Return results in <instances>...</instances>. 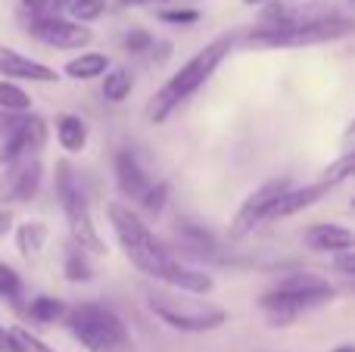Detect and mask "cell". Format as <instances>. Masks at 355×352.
<instances>
[{
	"instance_id": "cell-10",
	"label": "cell",
	"mask_w": 355,
	"mask_h": 352,
	"mask_svg": "<svg viewBox=\"0 0 355 352\" xmlns=\"http://www.w3.org/2000/svg\"><path fill=\"white\" fill-rule=\"evenodd\" d=\"M47 137H50L47 122H44L41 116H35V112H28V116L22 118V125L0 143V162H3V166H16L19 159L37 156L44 150V143H47Z\"/></svg>"
},
{
	"instance_id": "cell-2",
	"label": "cell",
	"mask_w": 355,
	"mask_h": 352,
	"mask_svg": "<svg viewBox=\"0 0 355 352\" xmlns=\"http://www.w3.org/2000/svg\"><path fill=\"white\" fill-rule=\"evenodd\" d=\"M334 297H337V287L327 278L312 272H293L259 297V309L268 315L271 328H290L300 315L334 303Z\"/></svg>"
},
{
	"instance_id": "cell-27",
	"label": "cell",
	"mask_w": 355,
	"mask_h": 352,
	"mask_svg": "<svg viewBox=\"0 0 355 352\" xmlns=\"http://www.w3.org/2000/svg\"><path fill=\"white\" fill-rule=\"evenodd\" d=\"M103 12H106V0H72V3H69V16L81 25L100 19Z\"/></svg>"
},
{
	"instance_id": "cell-36",
	"label": "cell",
	"mask_w": 355,
	"mask_h": 352,
	"mask_svg": "<svg viewBox=\"0 0 355 352\" xmlns=\"http://www.w3.org/2000/svg\"><path fill=\"white\" fill-rule=\"evenodd\" d=\"M6 228H10V212H0V237H3Z\"/></svg>"
},
{
	"instance_id": "cell-15",
	"label": "cell",
	"mask_w": 355,
	"mask_h": 352,
	"mask_svg": "<svg viewBox=\"0 0 355 352\" xmlns=\"http://www.w3.org/2000/svg\"><path fill=\"white\" fill-rule=\"evenodd\" d=\"M331 191H334V187H327L324 181H315V184H302V187H290V191L275 203V209H271L268 222H281V218L300 215V212H306V209H312V206H318Z\"/></svg>"
},
{
	"instance_id": "cell-21",
	"label": "cell",
	"mask_w": 355,
	"mask_h": 352,
	"mask_svg": "<svg viewBox=\"0 0 355 352\" xmlns=\"http://www.w3.org/2000/svg\"><path fill=\"white\" fill-rule=\"evenodd\" d=\"M87 256L91 253L81 249L78 243H72V247L66 249V256H62V274H66V281H72V284H87V281L94 278V265Z\"/></svg>"
},
{
	"instance_id": "cell-39",
	"label": "cell",
	"mask_w": 355,
	"mask_h": 352,
	"mask_svg": "<svg viewBox=\"0 0 355 352\" xmlns=\"http://www.w3.org/2000/svg\"><path fill=\"white\" fill-rule=\"evenodd\" d=\"M352 209H355V197H352Z\"/></svg>"
},
{
	"instance_id": "cell-28",
	"label": "cell",
	"mask_w": 355,
	"mask_h": 352,
	"mask_svg": "<svg viewBox=\"0 0 355 352\" xmlns=\"http://www.w3.org/2000/svg\"><path fill=\"white\" fill-rule=\"evenodd\" d=\"M166 203H168V184L166 181H153V187L147 191V197L141 200V209L156 218V215H162Z\"/></svg>"
},
{
	"instance_id": "cell-3",
	"label": "cell",
	"mask_w": 355,
	"mask_h": 352,
	"mask_svg": "<svg viewBox=\"0 0 355 352\" xmlns=\"http://www.w3.org/2000/svg\"><path fill=\"white\" fill-rule=\"evenodd\" d=\"M106 218H110V228H112V234H116L119 247L128 256V262L141 274H147L150 281H156L162 265L172 259L168 247L150 231V225L144 222L128 203H110L106 206Z\"/></svg>"
},
{
	"instance_id": "cell-29",
	"label": "cell",
	"mask_w": 355,
	"mask_h": 352,
	"mask_svg": "<svg viewBox=\"0 0 355 352\" xmlns=\"http://www.w3.org/2000/svg\"><path fill=\"white\" fill-rule=\"evenodd\" d=\"M122 47L128 53H147V50H153V35L147 28H128V35L122 37Z\"/></svg>"
},
{
	"instance_id": "cell-13",
	"label": "cell",
	"mask_w": 355,
	"mask_h": 352,
	"mask_svg": "<svg viewBox=\"0 0 355 352\" xmlns=\"http://www.w3.org/2000/svg\"><path fill=\"white\" fill-rule=\"evenodd\" d=\"M0 75H3L6 81H16V85H19V81L50 85V81L60 78V75H56L47 62L31 60V56L19 53V50H12V47H0Z\"/></svg>"
},
{
	"instance_id": "cell-4",
	"label": "cell",
	"mask_w": 355,
	"mask_h": 352,
	"mask_svg": "<svg viewBox=\"0 0 355 352\" xmlns=\"http://www.w3.org/2000/svg\"><path fill=\"white\" fill-rule=\"evenodd\" d=\"M147 306L166 328L181 331V334H209L227 324V312L221 306L190 297V293L168 290V287H150Z\"/></svg>"
},
{
	"instance_id": "cell-9",
	"label": "cell",
	"mask_w": 355,
	"mask_h": 352,
	"mask_svg": "<svg viewBox=\"0 0 355 352\" xmlns=\"http://www.w3.org/2000/svg\"><path fill=\"white\" fill-rule=\"evenodd\" d=\"M28 35L35 41H41L44 47H53V50H85L94 41V31L87 25L66 16H53V12L41 19H31Z\"/></svg>"
},
{
	"instance_id": "cell-8",
	"label": "cell",
	"mask_w": 355,
	"mask_h": 352,
	"mask_svg": "<svg viewBox=\"0 0 355 352\" xmlns=\"http://www.w3.org/2000/svg\"><path fill=\"white\" fill-rule=\"evenodd\" d=\"M290 191V178H271L265 181V184H259L256 191L250 193V197L240 203L237 215H234L231 228H227V234L234 237V240H240V237L252 234V228H259L262 222H268L271 209H275V203L284 197V193Z\"/></svg>"
},
{
	"instance_id": "cell-11",
	"label": "cell",
	"mask_w": 355,
	"mask_h": 352,
	"mask_svg": "<svg viewBox=\"0 0 355 352\" xmlns=\"http://www.w3.org/2000/svg\"><path fill=\"white\" fill-rule=\"evenodd\" d=\"M156 284L168 287V290H178V293H190V297H209L215 290V281L209 272L202 268H193L187 262H181L178 256L162 265V272L156 274Z\"/></svg>"
},
{
	"instance_id": "cell-32",
	"label": "cell",
	"mask_w": 355,
	"mask_h": 352,
	"mask_svg": "<svg viewBox=\"0 0 355 352\" xmlns=\"http://www.w3.org/2000/svg\"><path fill=\"white\" fill-rule=\"evenodd\" d=\"M50 6H53V0H22V10L28 12L31 19L50 16Z\"/></svg>"
},
{
	"instance_id": "cell-18",
	"label": "cell",
	"mask_w": 355,
	"mask_h": 352,
	"mask_svg": "<svg viewBox=\"0 0 355 352\" xmlns=\"http://www.w3.org/2000/svg\"><path fill=\"white\" fill-rule=\"evenodd\" d=\"M110 56L106 53H97V50H87V53H78L75 60L66 62V78L72 81H94V78H103L110 72Z\"/></svg>"
},
{
	"instance_id": "cell-33",
	"label": "cell",
	"mask_w": 355,
	"mask_h": 352,
	"mask_svg": "<svg viewBox=\"0 0 355 352\" xmlns=\"http://www.w3.org/2000/svg\"><path fill=\"white\" fill-rule=\"evenodd\" d=\"M337 268H340L343 274H352V278H355V249H352V253H343V256H340V259H337Z\"/></svg>"
},
{
	"instance_id": "cell-38",
	"label": "cell",
	"mask_w": 355,
	"mask_h": 352,
	"mask_svg": "<svg viewBox=\"0 0 355 352\" xmlns=\"http://www.w3.org/2000/svg\"><path fill=\"white\" fill-rule=\"evenodd\" d=\"M246 6H262V3H271V0H243Z\"/></svg>"
},
{
	"instance_id": "cell-26",
	"label": "cell",
	"mask_w": 355,
	"mask_h": 352,
	"mask_svg": "<svg viewBox=\"0 0 355 352\" xmlns=\"http://www.w3.org/2000/svg\"><path fill=\"white\" fill-rule=\"evenodd\" d=\"M19 297H22V278L10 262H0V299L12 306Z\"/></svg>"
},
{
	"instance_id": "cell-6",
	"label": "cell",
	"mask_w": 355,
	"mask_h": 352,
	"mask_svg": "<svg viewBox=\"0 0 355 352\" xmlns=\"http://www.w3.org/2000/svg\"><path fill=\"white\" fill-rule=\"evenodd\" d=\"M53 184H56V200H60V209L69 222V231H72V243H78L81 249H87L91 256H103L106 243L100 237L97 225H94L91 215V203H87V193L81 187L75 168L69 166L66 159H60L53 166Z\"/></svg>"
},
{
	"instance_id": "cell-30",
	"label": "cell",
	"mask_w": 355,
	"mask_h": 352,
	"mask_svg": "<svg viewBox=\"0 0 355 352\" xmlns=\"http://www.w3.org/2000/svg\"><path fill=\"white\" fill-rule=\"evenodd\" d=\"M10 331H12V340H16L19 352H56V349H50L41 337L31 334V331H25V328H10Z\"/></svg>"
},
{
	"instance_id": "cell-20",
	"label": "cell",
	"mask_w": 355,
	"mask_h": 352,
	"mask_svg": "<svg viewBox=\"0 0 355 352\" xmlns=\"http://www.w3.org/2000/svg\"><path fill=\"white\" fill-rule=\"evenodd\" d=\"M47 237H50V231H47V225L44 222H22L16 228V249L22 256H37L44 247H47Z\"/></svg>"
},
{
	"instance_id": "cell-14",
	"label": "cell",
	"mask_w": 355,
	"mask_h": 352,
	"mask_svg": "<svg viewBox=\"0 0 355 352\" xmlns=\"http://www.w3.org/2000/svg\"><path fill=\"white\" fill-rule=\"evenodd\" d=\"M309 249L315 253H352L355 249V231L346 228V225H337V222H318L312 228H306L302 234Z\"/></svg>"
},
{
	"instance_id": "cell-40",
	"label": "cell",
	"mask_w": 355,
	"mask_h": 352,
	"mask_svg": "<svg viewBox=\"0 0 355 352\" xmlns=\"http://www.w3.org/2000/svg\"><path fill=\"white\" fill-rule=\"evenodd\" d=\"M62 3H72V0H62Z\"/></svg>"
},
{
	"instance_id": "cell-16",
	"label": "cell",
	"mask_w": 355,
	"mask_h": 352,
	"mask_svg": "<svg viewBox=\"0 0 355 352\" xmlns=\"http://www.w3.org/2000/svg\"><path fill=\"white\" fill-rule=\"evenodd\" d=\"M12 175L6 181V200L12 203H28V200L37 197L44 181V166L37 156H28V159H19L16 166H10Z\"/></svg>"
},
{
	"instance_id": "cell-41",
	"label": "cell",
	"mask_w": 355,
	"mask_h": 352,
	"mask_svg": "<svg viewBox=\"0 0 355 352\" xmlns=\"http://www.w3.org/2000/svg\"><path fill=\"white\" fill-rule=\"evenodd\" d=\"M352 3H355V0H352Z\"/></svg>"
},
{
	"instance_id": "cell-37",
	"label": "cell",
	"mask_w": 355,
	"mask_h": 352,
	"mask_svg": "<svg viewBox=\"0 0 355 352\" xmlns=\"http://www.w3.org/2000/svg\"><path fill=\"white\" fill-rule=\"evenodd\" d=\"M334 352H355V343H343V346H337Z\"/></svg>"
},
{
	"instance_id": "cell-19",
	"label": "cell",
	"mask_w": 355,
	"mask_h": 352,
	"mask_svg": "<svg viewBox=\"0 0 355 352\" xmlns=\"http://www.w3.org/2000/svg\"><path fill=\"white\" fill-rule=\"evenodd\" d=\"M69 309L72 306H66L60 297H35L25 312H28V318L35 324H56V322H66Z\"/></svg>"
},
{
	"instance_id": "cell-5",
	"label": "cell",
	"mask_w": 355,
	"mask_h": 352,
	"mask_svg": "<svg viewBox=\"0 0 355 352\" xmlns=\"http://www.w3.org/2000/svg\"><path fill=\"white\" fill-rule=\"evenodd\" d=\"M66 328L87 352H125L131 349L128 324L103 303H78L69 309Z\"/></svg>"
},
{
	"instance_id": "cell-31",
	"label": "cell",
	"mask_w": 355,
	"mask_h": 352,
	"mask_svg": "<svg viewBox=\"0 0 355 352\" xmlns=\"http://www.w3.org/2000/svg\"><path fill=\"white\" fill-rule=\"evenodd\" d=\"M159 19L162 22H172V25H193V22H200V12L196 10H162Z\"/></svg>"
},
{
	"instance_id": "cell-24",
	"label": "cell",
	"mask_w": 355,
	"mask_h": 352,
	"mask_svg": "<svg viewBox=\"0 0 355 352\" xmlns=\"http://www.w3.org/2000/svg\"><path fill=\"white\" fill-rule=\"evenodd\" d=\"M349 178H355V150H346L337 162H331V166L321 172V181H324L327 187H337Z\"/></svg>"
},
{
	"instance_id": "cell-22",
	"label": "cell",
	"mask_w": 355,
	"mask_h": 352,
	"mask_svg": "<svg viewBox=\"0 0 355 352\" xmlns=\"http://www.w3.org/2000/svg\"><path fill=\"white\" fill-rule=\"evenodd\" d=\"M0 112H12V116H28L31 112V94L16 81L0 78Z\"/></svg>"
},
{
	"instance_id": "cell-35",
	"label": "cell",
	"mask_w": 355,
	"mask_h": 352,
	"mask_svg": "<svg viewBox=\"0 0 355 352\" xmlns=\"http://www.w3.org/2000/svg\"><path fill=\"white\" fill-rule=\"evenodd\" d=\"M346 150H355V118L346 125V131H343V153Z\"/></svg>"
},
{
	"instance_id": "cell-34",
	"label": "cell",
	"mask_w": 355,
	"mask_h": 352,
	"mask_svg": "<svg viewBox=\"0 0 355 352\" xmlns=\"http://www.w3.org/2000/svg\"><path fill=\"white\" fill-rule=\"evenodd\" d=\"M0 352H19L16 340H12V331L10 328H0Z\"/></svg>"
},
{
	"instance_id": "cell-25",
	"label": "cell",
	"mask_w": 355,
	"mask_h": 352,
	"mask_svg": "<svg viewBox=\"0 0 355 352\" xmlns=\"http://www.w3.org/2000/svg\"><path fill=\"white\" fill-rule=\"evenodd\" d=\"M181 243L187 249H193L196 256H212L215 253V240L196 225H181Z\"/></svg>"
},
{
	"instance_id": "cell-1",
	"label": "cell",
	"mask_w": 355,
	"mask_h": 352,
	"mask_svg": "<svg viewBox=\"0 0 355 352\" xmlns=\"http://www.w3.org/2000/svg\"><path fill=\"white\" fill-rule=\"evenodd\" d=\"M231 47H234V35H221V37H215V41H209L202 50H196L172 78L153 94V100H150V106H147V116L153 118V125H162L178 106L187 103V100L215 75V69L225 62V56L231 53Z\"/></svg>"
},
{
	"instance_id": "cell-17",
	"label": "cell",
	"mask_w": 355,
	"mask_h": 352,
	"mask_svg": "<svg viewBox=\"0 0 355 352\" xmlns=\"http://www.w3.org/2000/svg\"><path fill=\"white\" fill-rule=\"evenodd\" d=\"M53 134H56L60 150H66L69 156H75L87 147L91 131H87V122L78 116V112H60V116L53 118Z\"/></svg>"
},
{
	"instance_id": "cell-12",
	"label": "cell",
	"mask_w": 355,
	"mask_h": 352,
	"mask_svg": "<svg viewBox=\"0 0 355 352\" xmlns=\"http://www.w3.org/2000/svg\"><path fill=\"white\" fill-rule=\"evenodd\" d=\"M112 175H116L119 193L128 200H137V203H141V200L147 197V191L153 187L147 168L141 166V159H137L131 150H119V153L112 156Z\"/></svg>"
},
{
	"instance_id": "cell-7",
	"label": "cell",
	"mask_w": 355,
	"mask_h": 352,
	"mask_svg": "<svg viewBox=\"0 0 355 352\" xmlns=\"http://www.w3.org/2000/svg\"><path fill=\"white\" fill-rule=\"evenodd\" d=\"M355 35V19L343 16H327L318 22H306V25H290V28H252L246 35V47L256 50H284V47H312V44H331V41H343V37Z\"/></svg>"
},
{
	"instance_id": "cell-23",
	"label": "cell",
	"mask_w": 355,
	"mask_h": 352,
	"mask_svg": "<svg viewBox=\"0 0 355 352\" xmlns=\"http://www.w3.org/2000/svg\"><path fill=\"white\" fill-rule=\"evenodd\" d=\"M131 91H135V75H131L128 69L116 66L103 75V97L110 100V103H125V100L131 97Z\"/></svg>"
}]
</instances>
